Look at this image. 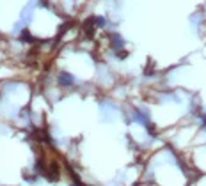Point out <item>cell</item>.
Wrapping results in <instances>:
<instances>
[{
  "label": "cell",
  "mask_w": 206,
  "mask_h": 186,
  "mask_svg": "<svg viewBox=\"0 0 206 186\" xmlns=\"http://www.w3.org/2000/svg\"><path fill=\"white\" fill-rule=\"evenodd\" d=\"M61 80H62V82H61L62 85H69L71 82H73V78H71L69 75H66V73H62V75H61Z\"/></svg>",
  "instance_id": "obj_1"
}]
</instances>
